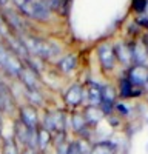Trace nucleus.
Returning <instances> with one entry per match:
<instances>
[{"mask_svg":"<svg viewBox=\"0 0 148 154\" xmlns=\"http://www.w3.org/2000/svg\"><path fill=\"white\" fill-rule=\"evenodd\" d=\"M23 46L26 48L29 56H34L37 59H54L60 54V48L51 40H46L42 37H35L31 34L19 35Z\"/></svg>","mask_w":148,"mask_h":154,"instance_id":"nucleus-1","label":"nucleus"},{"mask_svg":"<svg viewBox=\"0 0 148 154\" xmlns=\"http://www.w3.org/2000/svg\"><path fill=\"white\" fill-rule=\"evenodd\" d=\"M19 14L35 23H48L53 17V12L46 8L43 0H12Z\"/></svg>","mask_w":148,"mask_h":154,"instance_id":"nucleus-2","label":"nucleus"},{"mask_svg":"<svg viewBox=\"0 0 148 154\" xmlns=\"http://www.w3.org/2000/svg\"><path fill=\"white\" fill-rule=\"evenodd\" d=\"M23 66L25 63L22 62V59L17 57L3 42H0V69L11 77H17L19 79Z\"/></svg>","mask_w":148,"mask_h":154,"instance_id":"nucleus-3","label":"nucleus"},{"mask_svg":"<svg viewBox=\"0 0 148 154\" xmlns=\"http://www.w3.org/2000/svg\"><path fill=\"white\" fill-rule=\"evenodd\" d=\"M96 54H97V60H99V65H100L102 71L111 72L116 69L117 57H116V51H114L113 43H109V42L99 43L96 48Z\"/></svg>","mask_w":148,"mask_h":154,"instance_id":"nucleus-4","label":"nucleus"},{"mask_svg":"<svg viewBox=\"0 0 148 154\" xmlns=\"http://www.w3.org/2000/svg\"><path fill=\"white\" fill-rule=\"evenodd\" d=\"M125 77L133 86L145 89L148 86V65H131L127 69Z\"/></svg>","mask_w":148,"mask_h":154,"instance_id":"nucleus-5","label":"nucleus"},{"mask_svg":"<svg viewBox=\"0 0 148 154\" xmlns=\"http://www.w3.org/2000/svg\"><path fill=\"white\" fill-rule=\"evenodd\" d=\"M63 102L68 108L76 109L85 102V86L80 83H72L63 94Z\"/></svg>","mask_w":148,"mask_h":154,"instance_id":"nucleus-6","label":"nucleus"},{"mask_svg":"<svg viewBox=\"0 0 148 154\" xmlns=\"http://www.w3.org/2000/svg\"><path fill=\"white\" fill-rule=\"evenodd\" d=\"M19 122L26 126L28 130L35 131L37 126H39V111L35 106L32 105H23L19 108Z\"/></svg>","mask_w":148,"mask_h":154,"instance_id":"nucleus-7","label":"nucleus"},{"mask_svg":"<svg viewBox=\"0 0 148 154\" xmlns=\"http://www.w3.org/2000/svg\"><path fill=\"white\" fill-rule=\"evenodd\" d=\"M85 100L88 102L86 106L100 108L102 105V85L96 82H88L85 85Z\"/></svg>","mask_w":148,"mask_h":154,"instance_id":"nucleus-8","label":"nucleus"},{"mask_svg":"<svg viewBox=\"0 0 148 154\" xmlns=\"http://www.w3.org/2000/svg\"><path fill=\"white\" fill-rule=\"evenodd\" d=\"M117 103V89L111 85H103L102 86V105L100 109L103 114L114 109V105Z\"/></svg>","mask_w":148,"mask_h":154,"instance_id":"nucleus-9","label":"nucleus"},{"mask_svg":"<svg viewBox=\"0 0 148 154\" xmlns=\"http://www.w3.org/2000/svg\"><path fill=\"white\" fill-rule=\"evenodd\" d=\"M114 51H116L117 63H122V65L128 69L133 65L131 45L130 43H125V42H117V43H114Z\"/></svg>","mask_w":148,"mask_h":154,"instance_id":"nucleus-10","label":"nucleus"},{"mask_svg":"<svg viewBox=\"0 0 148 154\" xmlns=\"http://www.w3.org/2000/svg\"><path fill=\"white\" fill-rule=\"evenodd\" d=\"M143 93V89L140 88H136L131 85V82L127 79L125 75L119 80V85H117V96L120 99H134V97H139L140 94Z\"/></svg>","mask_w":148,"mask_h":154,"instance_id":"nucleus-11","label":"nucleus"},{"mask_svg":"<svg viewBox=\"0 0 148 154\" xmlns=\"http://www.w3.org/2000/svg\"><path fill=\"white\" fill-rule=\"evenodd\" d=\"M77 65H79V59H77V54H74V53H68L65 56H60L59 60H57L59 72L66 74V75L76 71Z\"/></svg>","mask_w":148,"mask_h":154,"instance_id":"nucleus-12","label":"nucleus"},{"mask_svg":"<svg viewBox=\"0 0 148 154\" xmlns=\"http://www.w3.org/2000/svg\"><path fill=\"white\" fill-rule=\"evenodd\" d=\"M133 65H148V49L145 42H134L131 45Z\"/></svg>","mask_w":148,"mask_h":154,"instance_id":"nucleus-13","label":"nucleus"},{"mask_svg":"<svg viewBox=\"0 0 148 154\" xmlns=\"http://www.w3.org/2000/svg\"><path fill=\"white\" fill-rule=\"evenodd\" d=\"M46 8L57 16H66L69 9V0H43Z\"/></svg>","mask_w":148,"mask_h":154,"instance_id":"nucleus-14","label":"nucleus"},{"mask_svg":"<svg viewBox=\"0 0 148 154\" xmlns=\"http://www.w3.org/2000/svg\"><path fill=\"white\" fill-rule=\"evenodd\" d=\"M116 151V143H113L111 140H102L93 145V148L86 154H114Z\"/></svg>","mask_w":148,"mask_h":154,"instance_id":"nucleus-15","label":"nucleus"},{"mask_svg":"<svg viewBox=\"0 0 148 154\" xmlns=\"http://www.w3.org/2000/svg\"><path fill=\"white\" fill-rule=\"evenodd\" d=\"M51 140H53L51 133H49L48 130H45L43 126L35 130V142H37V148L39 149H42V151L46 149V146L51 143Z\"/></svg>","mask_w":148,"mask_h":154,"instance_id":"nucleus-16","label":"nucleus"},{"mask_svg":"<svg viewBox=\"0 0 148 154\" xmlns=\"http://www.w3.org/2000/svg\"><path fill=\"white\" fill-rule=\"evenodd\" d=\"M71 122H72V131H76V133H79V134H82L86 128L90 126L88 123H86L83 114H79V112H72Z\"/></svg>","mask_w":148,"mask_h":154,"instance_id":"nucleus-17","label":"nucleus"},{"mask_svg":"<svg viewBox=\"0 0 148 154\" xmlns=\"http://www.w3.org/2000/svg\"><path fill=\"white\" fill-rule=\"evenodd\" d=\"M131 9L136 12V14H143V12L148 9V0H133Z\"/></svg>","mask_w":148,"mask_h":154,"instance_id":"nucleus-18","label":"nucleus"},{"mask_svg":"<svg viewBox=\"0 0 148 154\" xmlns=\"http://www.w3.org/2000/svg\"><path fill=\"white\" fill-rule=\"evenodd\" d=\"M114 109L120 114V116H127L130 111H128V106H127V103H119V102H117V103L114 105Z\"/></svg>","mask_w":148,"mask_h":154,"instance_id":"nucleus-19","label":"nucleus"},{"mask_svg":"<svg viewBox=\"0 0 148 154\" xmlns=\"http://www.w3.org/2000/svg\"><path fill=\"white\" fill-rule=\"evenodd\" d=\"M6 2H8V0H0V6H5Z\"/></svg>","mask_w":148,"mask_h":154,"instance_id":"nucleus-20","label":"nucleus"},{"mask_svg":"<svg viewBox=\"0 0 148 154\" xmlns=\"http://www.w3.org/2000/svg\"><path fill=\"white\" fill-rule=\"evenodd\" d=\"M146 49H148V43H146Z\"/></svg>","mask_w":148,"mask_h":154,"instance_id":"nucleus-21","label":"nucleus"}]
</instances>
